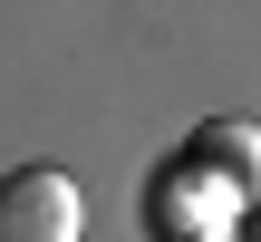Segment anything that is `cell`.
Here are the masks:
<instances>
[{
    "label": "cell",
    "mask_w": 261,
    "mask_h": 242,
    "mask_svg": "<svg viewBox=\"0 0 261 242\" xmlns=\"http://www.w3.org/2000/svg\"><path fill=\"white\" fill-rule=\"evenodd\" d=\"M194 184H213V194H242L252 204L261 194V126H242V116H203L194 136H184V155H174Z\"/></svg>",
    "instance_id": "7a4b0ae2"
},
{
    "label": "cell",
    "mask_w": 261,
    "mask_h": 242,
    "mask_svg": "<svg viewBox=\"0 0 261 242\" xmlns=\"http://www.w3.org/2000/svg\"><path fill=\"white\" fill-rule=\"evenodd\" d=\"M194 242H242V233H194Z\"/></svg>",
    "instance_id": "277c9868"
},
{
    "label": "cell",
    "mask_w": 261,
    "mask_h": 242,
    "mask_svg": "<svg viewBox=\"0 0 261 242\" xmlns=\"http://www.w3.org/2000/svg\"><path fill=\"white\" fill-rule=\"evenodd\" d=\"M242 242H261V194H252V213H242Z\"/></svg>",
    "instance_id": "3957f363"
},
{
    "label": "cell",
    "mask_w": 261,
    "mask_h": 242,
    "mask_svg": "<svg viewBox=\"0 0 261 242\" xmlns=\"http://www.w3.org/2000/svg\"><path fill=\"white\" fill-rule=\"evenodd\" d=\"M0 242H87V204L58 165L0 175Z\"/></svg>",
    "instance_id": "6da1fadb"
}]
</instances>
